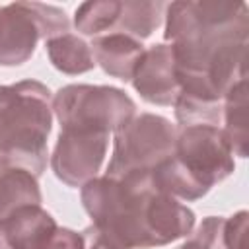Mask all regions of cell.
<instances>
[{
  "label": "cell",
  "mask_w": 249,
  "mask_h": 249,
  "mask_svg": "<svg viewBox=\"0 0 249 249\" xmlns=\"http://www.w3.org/2000/svg\"><path fill=\"white\" fill-rule=\"evenodd\" d=\"M64 10L41 2L0 6V66H19L31 58L39 39L68 33Z\"/></svg>",
  "instance_id": "7"
},
{
  "label": "cell",
  "mask_w": 249,
  "mask_h": 249,
  "mask_svg": "<svg viewBox=\"0 0 249 249\" xmlns=\"http://www.w3.org/2000/svg\"><path fill=\"white\" fill-rule=\"evenodd\" d=\"M161 10V2H123L119 19L111 33H124L136 41H142L160 25Z\"/></svg>",
  "instance_id": "15"
},
{
  "label": "cell",
  "mask_w": 249,
  "mask_h": 249,
  "mask_svg": "<svg viewBox=\"0 0 249 249\" xmlns=\"http://www.w3.org/2000/svg\"><path fill=\"white\" fill-rule=\"evenodd\" d=\"M0 249H12V247L8 245V241H6V235H4V231H2V226H0Z\"/></svg>",
  "instance_id": "21"
},
{
  "label": "cell",
  "mask_w": 249,
  "mask_h": 249,
  "mask_svg": "<svg viewBox=\"0 0 249 249\" xmlns=\"http://www.w3.org/2000/svg\"><path fill=\"white\" fill-rule=\"evenodd\" d=\"M109 144V132L86 126H60L51 156L54 175L68 187H84L95 179Z\"/></svg>",
  "instance_id": "8"
},
{
  "label": "cell",
  "mask_w": 249,
  "mask_h": 249,
  "mask_svg": "<svg viewBox=\"0 0 249 249\" xmlns=\"http://www.w3.org/2000/svg\"><path fill=\"white\" fill-rule=\"evenodd\" d=\"M235 169L233 152L220 126L189 124L177 128L175 152L154 171L156 185L171 196L196 200Z\"/></svg>",
  "instance_id": "3"
},
{
  "label": "cell",
  "mask_w": 249,
  "mask_h": 249,
  "mask_svg": "<svg viewBox=\"0 0 249 249\" xmlns=\"http://www.w3.org/2000/svg\"><path fill=\"white\" fill-rule=\"evenodd\" d=\"M43 249H84V237L74 230L56 228Z\"/></svg>",
  "instance_id": "19"
},
{
  "label": "cell",
  "mask_w": 249,
  "mask_h": 249,
  "mask_svg": "<svg viewBox=\"0 0 249 249\" xmlns=\"http://www.w3.org/2000/svg\"><path fill=\"white\" fill-rule=\"evenodd\" d=\"M224 136L233 156H247V78L230 88L222 101Z\"/></svg>",
  "instance_id": "13"
},
{
  "label": "cell",
  "mask_w": 249,
  "mask_h": 249,
  "mask_svg": "<svg viewBox=\"0 0 249 249\" xmlns=\"http://www.w3.org/2000/svg\"><path fill=\"white\" fill-rule=\"evenodd\" d=\"M53 126L51 91L37 80L0 86V156L41 175Z\"/></svg>",
  "instance_id": "4"
},
{
  "label": "cell",
  "mask_w": 249,
  "mask_h": 249,
  "mask_svg": "<svg viewBox=\"0 0 249 249\" xmlns=\"http://www.w3.org/2000/svg\"><path fill=\"white\" fill-rule=\"evenodd\" d=\"M91 54L95 64L103 68L109 76L128 82L134 74V68L146 51L142 41H136L134 37H128L124 33H107L97 35L91 45Z\"/></svg>",
  "instance_id": "11"
},
{
  "label": "cell",
  "mask_w": 249,
  "mask_h": 249,
  "mask_svg": "<svg viewBox=\"0 0 249 249\" xmlns=\"http://www.w3.org/2000/svg\"><path fill=\"white\" fill-rule=\"evenodd\" d=\"M247 212L239 210L237 214L224 220V247L226 249H245L247 235Z\"/></svg>",
  "instance_id": "18"
},
{
  "label": "cell",
  "mask_w": 249,
  "mask_h": 249,
  "mask_svg": "<svg viewBox=\"0 0 249 249\" xmlns=\"http://www.w3.org/2000/svg\"><path fill=\"white\" fill-rule=\"evenodd\" d=\"M179 249H226L224 247V218L208 216L196 231Z\"/></svg>",
  "instance_id": "17"
},
{
  "label": "cell",
  "mask_w": 249,
  "mask_h": 249,
  "mask_svg": "<svg viewBox=\"0 0 249 249\" xmlns=\"http://www.w3.org/2000/svg\"><path fill=\"white\" fill-rule=\"evenodd\" d=\"M121 4L115 0H99V2H84L74 12V25L84 35H99L101 31H113L119 14Z\"/></svg>",
  "instance_id": "16"
},
{
  "label": "cell",
  "mask_w": 249,
  "mask_h": 249,
  "mask_svg": "<svg viewBox=\"0 0 249 249\" xmlns=\"http://www.w3.org/2000/svg\"><path fill=\"white\" fill-rule=\"evenodd\" d=\"M179 95L222 103L233 84L247 78L249 10L245 2H171L165 14Z\"/></svg>",
  "instance_id": "1"
},
{
  "label": "cell",
  "mask_w": 249,
  "mask_h": 249,
  "mask_svg": "<svg viewBox=\"0 0 249 249\" xmlns=\"http://www.w3.org/2000/svg\"><path fill=\"white\" fill-rule=\"evenodd\" d=\"M177 128L161 115L142 113L115 130L113 156L107 165L109 177L130 171H154L173 156Z\"/></svg>",
  "instance_id": "5"
},
{
  "label": "cell",
  "mask_w": 249,
  "mask_h": 249,
  "mask_svg": "<svg viewBox=\"0 0 249 249\" xmlns=\"http://www.w3.org/2000/svg\"><path fill=\"white\" fill-rule=\"evenodd\" d=\"M82 237H84V249H111V247L95 233V230H93L91 226L84 230Z\"/></svg>",
  "instance_id": "20"
},
{
  "label": "cell",
  "mask_w": 249,
  "mask_h": 249,
  "mask_svg": "<svg viewBox=\"0 0 249 249\" xmlns=\"http://www.w3.org/2000/svg\"><path fill=\"white\" fill-rule=\"evenodd\" d=\"M53 111L60 126L115 132L134 117L136 105L123 89L113 86L70 84L54 93Z\"/></svg>",
  "instance_id": "6"
},
{
  "label": "cell",
  "mask_w": 249,
  "mask_h": 249,
  "mask_svg": "<svg viewBox=\"0 0 249 249\" xmlns=\"http://www.w3.org/2000/svg\"><path fill=\"white\" fill-rule=\"evenodd\" d=\"M23 204H41L37 175L0 156V220Z\"/></svg>",
  "instance_id": "12"
},
{
  "label": "cell",
  "mask_w": 249,
  "mask_h": 249,
  "mask_svg": "<svg viewBox=\"0 0 249 249\" xmlns=\"http://www.w3.org/2000/svg\"><path fill=\"white\" fill-rule=\"evenodd\" d=\"M91 228L111 249H150L193 231L195 212L161 191L152 171L95 177L82 187Z\"/></svg>",
  "instance_id": "2"
},
{
  "label": "cell",
  "mask_w": 249,
  "mask_h": 249,
  "mask_svg": "<svg viewBox=\"0 0 249 249\" xmlns=\"http://www.w3.org/2000/svg\"><path fill=\"white\" fill-rule=\"evenodd\" d=\"M47 54L53 66L64 74H84L95 66L91 49L78 35L64 33L53 39H47Z\"/></svg>",
  "instance_id": "14"
},
{
  "label": "cell",
  "mask_w": 249,
  "mask_h": 249,
  "mask_svg": "<svg viewBox=\"0 0 249 249\" xmlns=\"http://www.w3.org/2000/svg\"><path fill=\"white\" fill-rule=\"evenodd\" d=\"M130 82L144 101L154 105H173L181 89L175 80L171 45L160 43L146 49L134 68Z\"/></svg>",
  "instance_id": "9"
},
{
  "label": "cell",
  "mask_w": 249,
  "mask_h": 249,
  "mask_svg": "<svg viewBox=\"0 0 249 249\" xmlns=\"http://www.w3.org/2000/svg\"><path fill=\"white\" fill-rule=\"evenodd\" d=\"M6 241L12 249H43L58 228L54 218L41 204H23L0 220Z\"/></svg>",
  "instance_id": "10"
}]
</instances>
